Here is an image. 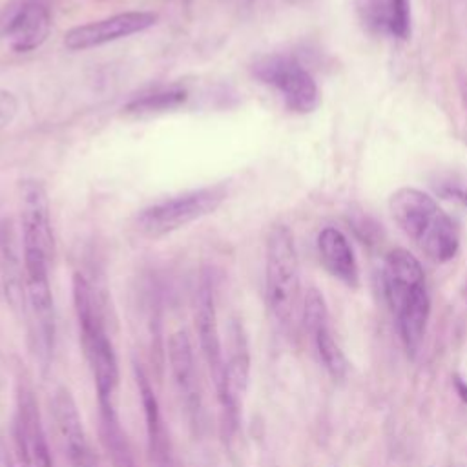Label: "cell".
<instances>
[{"mask_svg":"<svg viewBox=\"0 0 467 467\" xmlns=\"http://www.w3.org/2000/svg\"><path fill=\"white\" fill-rule=\"evenodd\" d=\"M389 210L400 230L434 263L451 261L460 248L454 221L425 192L404 187L389 199Z\"/></svg>","mask_w":467,"mask_h":467,"instance_id":"cell-1","label":"cell"},{"mask_svg":"<svg viewBox=\"0 0 467 467\" xmlns=\"http://www.w3.org/2000/svg\"><path fill=\"white\" fill-rule=\"evenodd\" d=\"M73 305L99 402H113L119 385V362L102 324L97 296L83 274L73 276Z\"/></svg>","mask_w":467,"mask_h":467,"instance_id":"cell-2","label":"cell"},{"mask_svg":"<svg viewBox=\"0 0 467 467\" xmlns=\"http://www.w3.org/2000/svg\"><path fill=\"white\" fill-rule=\"evenodd\" d=\"M265 287L274 318L281 326H290L297 313L301 281L294 236L285 225H276L268 232Z\"/></svg>","mask_w":467,"mask_h":467,"instance_id":"cell-3","label":"cell"},{"mask_svg":"<svg viewBox=\"0 0 467 467\" xmlns=\"http://www.w3.org/2000/svg\"><path fill=\"white\" fill-rule=\"evenodd\" d=\"M225 185H212L161 199L142 209L135 218L137 230L146 238H161L214 214L227 199Z\"/></svg>","mask_w":467,"mask_h":467,"instance_id":"cell-4","label":"cell"},{"mask_svg":"<svg viewBox=\"0 0 467 467\" xmlns=\"http://www.w3.org/2000/svg\"><path fill=\"white\" fill-rule=\"evenodd\" d=\"M252 75L259 83L274 88L294 113H313L322 102L320 88L313 73L290 55H261L252 64Z\"/></svg>","mask_w":467,"mask_h":467,"instance_id":"cell-5","label":"cell"},{"mask_svg":"<svg viewBox=\"0 0 467 467\" xmlns=\"http://www.w3.org/2000/svg\"><path fill=\"white\" fill-rule=\"evenodd\" d=\"M23 259L26 301L37 320L39 335L46 353H50L55 340V306L50 285V261L54 258H50L41 248L23 247Z\"/></svg>","mask_w":467,"mask_h":467,"instance_id":"cell-6","label":"cell"},{"mask_svg":"<svg viewBox=\"0 0 467 467\" xmlns=\"http://www.w3.org/2000/svg\"><path fill=\"white\" fill-rule=\"evenodd\" d=\"M169 360L174 385L185 407L190 423L199 429L203 425L205 405L199 371L196 364L194 345L187 329L176 331L169 340Z\"/></svg>","mask_w":467,"mask_h":467,"instance_id":"cell-7","label":"cell"},{"mask_svg":"<svg viewBox=\"0 0 467 467\" xmlns=\"http://www.w3.org/2000/svg\"><path fill=\"white\" fill-rule=\"evenodd\" d=\"M155 24L158 15L151 12H126L70 30L64 35V46L72 52H86L142 34Z\"/></svg>","mask_w":467,"mask_h":467,"instance_id":"cell-8","label":"cell"},{"mask_svg":"<svg viewBox=\"0 0 467 467\" xmlns=\"http://www.w3.org/2000/svg\"><path fill=\"white\" fill-rule=\"evenodd\" d=\"M194 320H196V333H198L203 360L207 362L209 371L218 387V384L221 380L225 360H223V345H221L219 324H218L214 283H212V277L209 276V272L201 274L198 288H196Z\"/></svg>","mask_w":467,"mask_h":467,"instance_id":"cell-9","label":"cell"},{"mask_svg":"<svg viewBox=\"0 0 467 467\" xmlns=\"http://www.w3.org/2000/svg\"><path fill=\"white\" fill-rule=\"evenodd\" d=\"M54 418L72 467H101L88 440L77 404L66 387H59L52 400Z\"/></svg>","mask_w":467,"mask_h":467,"instance_id":"cell-10","label":"cell"},{"mask_svg":"<svg viewBox=\"0 0 467 467\" xmlns=\"http://www.w3.org/2000/svg\"><path fill=\"white\" fill-rule=\"evenodd\" d=\"M21 227L23 247H34L46 252L50 258L55 254V239L52 227L50 198L43 183L26 180L21 183Z\"/></svg>","mask_w":467,"mask_h":467,"instance_id":"cell-11","label":"cell"},{"mask_svg":"<svg viewBox=\"0 0 467 467\" xmlns=\"http://www.w3.org/2000/svg\"><path fill=\"white\" fill-rule=\"evenodd\" d=\"M52 30V14L46 0H23L12 12L5 35L12 50L17 54H30L39 50Z\"/></svg>","mask_w":467,"mask_h":467,"instance_id":"cell-12","label":"cell"},{"mask_svg":"<svg viewBox=\"0 0 467 467\" xmlns=\"http://www.w3.org/2000/svg\"><path fill=\"white\" fill-rule=\"evenodd\" d=\"M248 380H250V356H248L245 340L241 338V335H236V342L223 365L221 380L218 384V393H219L223 411L232 425H236L238 422L239 409H241L245 393L248 389Z\"/></svg>","mask_w":467,"mask_h":467,"instance_id":"cell-13","label":"cell"},{"mask_svg":"<svg viewBox=\"0 0 467 467\" xmlns=\"http://www.w3.org/2000/svg\"><path fill=\"white\" fill-rule=\"evenodd\" d=\"M422 287L425 274L420 261L405 248L391 250L384 265V288L393 313Z\"/></svg>","mask_w":467,"mask_h":467,"instance_id":"cell-14","label":"cell"},{"mask_svg":"<svg viewBox=\"0 0 467 467\" xmlns=\"http://www.w3.org/2000/svg\"><path fill=\"white\" fill-rule=\"evenodd\" d=\"M318 252L326 268L347 285L358 283V263L347 236L336 227H326L318 234Z\"/></svg>","mask_w":467,"mask_h":467,"instance_id":"cell-15","label":"cell"},{"mask_svg":"<svg viewBox=\"0 0 467 467\" xmlns=\"http://www.w3.org/2000/svg\"><path fill=\"white\" fill-rule=\"evenodd\" d=\"M365 15L369 24L398 41L411 37V0H365Z\"/></svg>","mask_w":467,"mask_h":467,"instance_id":"cell-16","label":"cell"},{"mask_svg":"<svg viewBox=\"0 0 467 467\" xmlns=\"http://www.w3.org/2000/svg\"><path fill=\"white\" fill-rule=\"evenodd\" d=\"M394 315H396L398 329L407 351L416 353V349L422 344L427 320L431 315V299H429L427 288L425 287L418 288L411 297H407L394 310Z\"/></svg>","mask_w":467,"mask_h":467,"instance_id":"cell-17","label":"cell"},{"mask_svg":"<svg viewBox=\"0 0 467 467\" xmlns=\"http://www.w3.org/2000/svg\"><path fill=\"white\" fill-rule=\"evenodd\" d=\"M0 268H3L6 296L10 297L14 306H19L21 303H24L26 287L10 221L0 223Z\"/></svg>","mask_w":467,"mask_h":467,"instance_id":"cell-18","label":"cell"},{"mask_svg":"<svg viewBox=\"0 0 467 467\" xmlns=\"http://www.w3.org/2000/svg\"><path fill=\"white\" fill-rule=\"evenodd\" d=\"M101 407V436L112 458L113 467H137L126 434L119 423L113 402H99Z\"/></svg>","mask_w":467,"mask_h":467,"instance_id":"cell-19","label":"cell"},{"mask_svg":"<svg viewBox=\"0 0 467 467\" xmlns=\"http://www.w3.org/2000/svg\"><path fill=\"white\" fill-rule=\"evenodd\" d=\"M135 375H137V385H139L141 402H142V409H144L148 447H150V454H151L158 449H161L165 443H169L170 436L167 433V427H165V422L161 416L158 396H155L148 376L144 375V371L141 367L135 369Z\"/></svg>","mask_w":467,"mask_h":467,"instance_id":"cell-20","label":"cell"},{"mask_svg":"<svg viewBox=\"0 0 467 467\" xmlns=\"http://www.w3.org/2000/svg\"><path fill=\"white\" fill-rule=\"evenodd\" d=\"M189 99V92L181 84L170 86H155L142 93H137L128 104L126 112L130 113H155V112H167L181 106Z\"/></svg>","mask_w":467,"mask_h":467,"instance_id":"cell-21","label":"cell"},{"mask_svg":"<svg viewBox=\"0 0 467 467\" xmlns=\"http://www.w3.org/2000/svg\"><path fill=\"white\" fill-rule=\"evenodd\" d=\"M316 340V347H318V355L326 365V369L331 373V376L335 380H342L347 375V360L345 355L342 353L340 345L336 344V340L333 338L329 327L318 331L316 335H313Z\"/></svg>","mask_w":467,"mask_h":467,"instance_id":"cell-22","label":"cell"},{"mask_svg":"<svg viewBox=\"0 0 467 467\" xmlns=\"http://www.w3.org/2000/svg\"><path fill=\"white\" fill-rule=\"evenodd\" d=\"M329 322L327 305L318 288H308L303 297V324L310 335H316L318 331L326 329Z\"/></svg>","mask_w":467,"mask_h":467,"instance_id":"cell-23","label":"cell"},{"mask_svg":"<svg viewBox=\"0 0 467 467\" xmlns=\"http://www.w3.org/2000/svg\"><path fill=\"white\" fill-rule=\"evenodd\" d=\"M434 190L438 196L456 201L458 205H462L463 209H467V181L460 176L454 174H445V176H438L433 183Z\"/></svg>","mask_w":467,"mask_h":467,"instance_id":"cell-24","label":"cell"},{"mask_svg":"<svg viewBox=\"0 0 467 467\" xmlns=\"http://www.w3.org/2000/svg\"><path fill=\"white\" fill-rule=\"evenodd\" d=\"M19 113V99L14 92L0 88V131L6 130Z\"/></svg>","mask_w":467,"mask_h":467,"instance_id":"cell-25","label":"cell"},{"mask_svg":"<svg viewBox=\"0 0 467 467\" xmlns=\"http://www.w3.org/2000/svg\"><path fill=\"white\" fill-rule=\"evenodd\" d=\"M151 460L155 462V467H183L180 458L174 452L172 443L165 445L163 449H160L158 452L151 454Z\"/></svg>","mask_w":467,"mask_h":467,"instance_id":"cell-26","label":"cell"},{"mask_svg":"<svg viewBox=\"0 0 467 467\" xmlns=\"http://www.w3.org/2000/svg\"><path fill=\"white\" fill-rule=\"evenodd\" d=\"M456 385H458V391L462 393V398L467 400V385L462 380H456Z\"/></svg>","mask_w":467,"mask_h":467,"instance_id":"cell-27","label":"cell"},{"mask_svg":"<svg viewBox=\"0 0 467 467\" xmlns=\"http://www.w3.org/2000/svg\"><path fill=\"white\" fill-rule=\"evenodd\" d=\"M290 3H301V0H290Z\"/></svg>","mask_w":467,"mask_h":467,"instance_id":"cell-28","label":"cell"},{"mask_svg":"<svg viewBox=\"0 0 467 467\" xmlns=\"http://www.w3.org/2000/svg\"><path fill=\"white\" fill-rule=\"evenodd\" d=\"M10 467H12V465H10Z\"/></svg>","mask_w":467,"mask_h":467,"instance_id":"cell-29","label":"cell"}]
</instances>
